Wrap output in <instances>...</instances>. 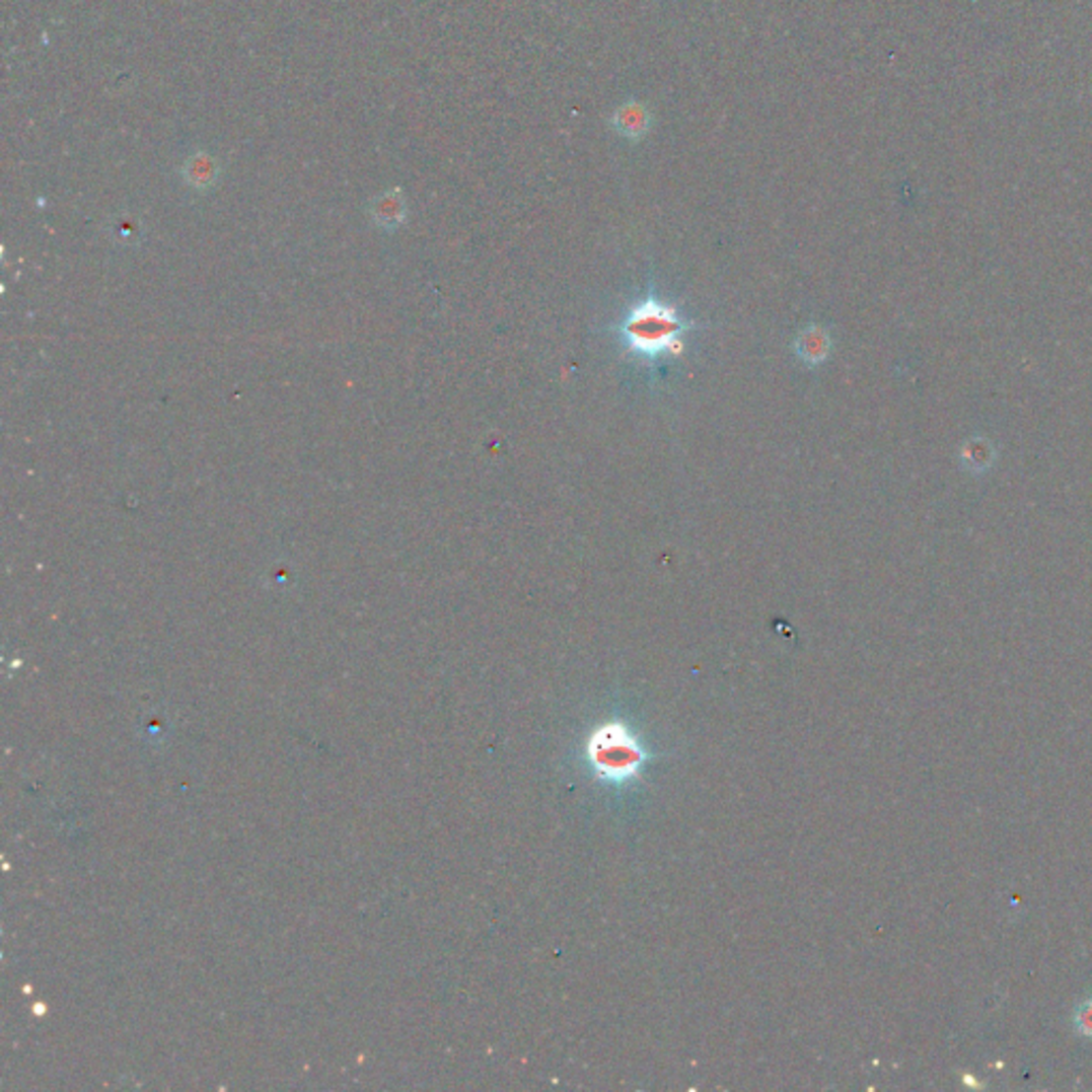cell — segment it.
Here are the masks:
<instances>
[{
  "mask_svg": "<svg viewBox=\"0 0 1092 1092\" xmlns=\"http://www.w3.org/2000/svg\"><path fill=\"white\" fill-rule=\"evenodd\" d=\"M688 327L690 323L683 321L673 306L657 297H644L625 314L619 333L629 352L642 359H662L683 350Z\"/></svg>",
  "mask_w": 1092,
  "mask_h": 1092,
  "instance_id": "6da1fadb",
  "label": "cell"
},
{
  "mask_svg": "<svg viewBox=\"0 0 1092 1092\" xmlns=\"http://www.w3.org/2000/svg\"><path fill=\"white\" fill-rule=\"evenodd\" d=\"M587 758L604 781L625 783L634 779L647 762V752L623 723H604L587 743Z\"/></svg>",
  "mask_w": 1092,
  "mask_h": 1092,
  "instance_id": "7a4b0ae2",
  "label": "cell"
},
{
  "mask_svg": "<svg viewBox=\"0 0 1092 1092\" xmlns=\"http://www.w3.org/2000/svg\"><path fill=\"white\" fill-rule=\"evenodd\" d=\"M609 126L617 137H621L627 143H640L647 139V135L653 130V113L647 108V103L638 99H627L617 105L609 117Z\"/></svg>",
  "mask_w": 1092,
  "mask_h": 1092,
  "instance_id": "3957f363",
  "label": "cell"
},
{
  "mask_svg": "<svg viewBox=\"0 0 1092 1092\" xmlns=\"http://www.w3.org/2000/svg\"><path fill=\"white\" fill-rule=\"evenodd\" d=\"M798 354L807 363H818L828 354V339L824 331H809L798 339Z\"/></svg>",
  "mask_w": 1092,
  "mask_h": 1092,
  "instance_id": "277c9868",
  "label": "cell"
},
{
  "mask_svg": "<svg viewBox=\"0 0 1092 1092\" xmlns=\"http://www.w3.org/2000/svg\"><path fill=\"white\" fill-rule=\"evenodd\" d=\"M992 446L985 440H973L963 451V459L973 470H985L992 464Z\"/></svg>",
  "mask_w": 1092,
  "mask_h": 1092,
  "instance_id": "5b68a950",
  "label": "cell"
},
{
  "mask_svg": "<svg viewBox=\"0 0 1092 1092\" xmlns=\"http://www.w3.org/2000/svg\"><path fill=\"white\" fill-rule=\"evenodd\" d=\"M1073 1022H1075L1077 1033L1084 1035V1037H1092V996L1086 998V1001L1075 1009Z\"/></svg>",
  "mask_w": 1092,
  "mask_h": 1092,
  "instance_id": "8992f818",
  "label": "cell"
}]
</instances>
